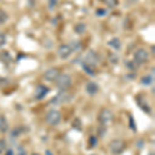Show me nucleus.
<instances>
[{"label":"nucleus","mask_w":155,"mask_h":155,"mask_svg":"<svg viewBox=\"0 0 155 155\" xmlns=\"http://www.w3.org/2000/svg\"><path fill=\"white\" fill-rule=\"evenodd\" d=\"M5 155H14V151H12V149H8V150H7V151H6Z\"/></svg>","instance_id":"bb28decb"},{"label":"nucleus","mask_w":155,"mask_h":155,"mask_svg":"<svg viewBox=\"0 0 155 155\" xmlns=\"http://www.w3.org/2000/svg\"><path fill=\"white\" fill-rule=\"evenodd\" d=\"M86 91L90 95H94V94H96L97 91H98V85L96 83H94V82H89V83L86 85Z\"/></svg>","instance_id":"9b49d317"},{"label":"nucleus","mask_w":155,"mask_h":155,"mask_svg":"<svg viewBox=\"0 0 155 155\" xmlns=\"http://www.w3.org/2000/svg\"><path fill=\"white\" fill-rule=\"evenodd\" d=\"M149 155H154V154H153V153H151V154H149Z\"/></svg>","instance_id":"7c9ffc66"},{"label":"nucleus","mask_w":155,"mask_h":155,"mask_svg":"<svg viewBox=\"0 0 155 155\" xmlns=\"http://www.w3.org/2000/svg\"><path fill=\"white\" fill-rule=\"evenodd\" d=\"M71 99V94L67 93L65 91H60L57 96L53 99L54 104H63V102H66Z\"/></svg>","instance_id":"1a4fd4ad"},{"label":"nucleus","mask_w":155,"mask_h":155,"mask_svg":"<svg viewBox=\"0 0 155 155\" xmlns=\"http://www.w3.org/2000/svg\"><path fill=\"white\" fill-rule=\"evenodd\" d=\"M81 126H82L81 120H80L79 118H77L74 121V123H72V127H74V128H78L79 130H81Z\"/></svg>","instance_id":"6ab92c4d"},{"label":"nucleus","mask_w":155,"mask_h":155,"mask_svg":"<svg viewBox=\"0 0 155 155\" xmlns=\"http://www.w3.org/2000/svg\"><path fill=\"white\" fill-rule=\"evenodd\" d=\"M148 56L149 55L145 49H137L134 56V62H136L137 64H143L148 60Z\"/></svg>","instance_id":"7ed1b4c3"},{"label":"nucleus","mask_w":155,"mask_h":155,"mask_svg":"<svg viewBox=\"0 0 155 155\" xmlns=\"http://www.w3.org/2000/svg\"><path fill=\"white\" fill-rule=\"evenodd\" d=\"M46 154H47V155H53V154L51 153V152L49 151V150H47V151H46Z\"/></svg>","instance_id":"c85d7f7f"},{"label":"nucleus","mask_w":155,"mask_h":155,"mask_svg":"<svg viewBox=\"0 0 155 155\" xmlns=\"http://www.w3.org/2000/svg\"><path fill=\"white\" fill-rule=\"evenodd\" d=\"M18 155H26V152H25L23 149H20V151H19Z\"/></svg>","instance_id":"cd10ccee"},{"label":"nucleus","mask_w":155,"mask_h":155,"mask_svg":"<svg viewBox=\"0 0 155 155\" xmlns=\"http://www.w3.org/2000/svg\"><path fill=\"white\" fill-rule=\"evenodd\" d=\"M124 147H125V145H124V143L121 140H113L110 143V150L115 155L121 154L124 150Z\"/></svg>","instance_id":"f03ea898"},{"label":"nucleus","mask_w":155,"mask_h":155,"mask_svg":"<svg viewBox=\"0 0 155 155\" xmlns=\"http://www.w3.org/2000/svg\"><path fill=\"white\" fill-rule=\"evenodd\" d=\"M60 119H61V116H60L58 111H55V110H52L50 111L46 116V121L48 122L50 125H56L60 122Z\"/></svg>","instance_id":"20e7f679"},{"label":"nucleus","mask_w":155,"mask_h":155,"mask_svg":"<svg viewBox=\"0 0 155 155\" xmlns=\"http://www.w3.org/2000/svg\"><path fill=\"white\" fill-rule=\"evenodd\" d=\"M59 74H60V72L58 69L53 67V68H49L48 71L45 72L44 79L48 82H54V81H56V79L58 78Z\"/></svg>","instance_id":"423d86ee"},{"label":"nucleus","mask_w":155,"mask_h":155,"mask_svg":"<svg viewBox=\"0 0 155 155\" xmlns=\"http://www.w3.org/2000/svg\"><path fill=\"white\" fill-rule=\"evenodd\" d=\"M104 3L110 7H115L118 4V0H104Z\"/></svg>","instance_id":"a211bd4d"},{"label":"nucleus","mask_w":155,"mask_h":155,"mask_svg":"<svg viewBox=\"0 0 155 155\" xmlns=\"http://www.w3.org/2000/svg\"><path fill=\"white\" fill-rule=\"evenodd\" d=\"M86 61H85V63L87 64V65L89 66H95L97 64V62H98V57H97V55L94 53V52H89L88 54H87L86 56Z\"/></svg>","instance_id":"9d476101"},{"label":"nucleus","mask_w":155,"mask_h":155,"mask_svg":"<svg viewBox=\"0 0 155 155\" xmlns=\"http://www.w3.org/2000/svg\"><path fill=\"white\" fill-rule=\"evenodd\" d=\"M6 44V36L3 33H0V47H3Z\"/></svg>","instance_id":"4be33fe9"},{"label":"nucleus","mask_w":155,"mask_h":155,"mask_svg":"<svg viewBox=\"0 0 155 155\" xmlns=\"http://www.w3.org/2000/svg\"><path fill=\"white\" fill-rule=\"evenodd\" d=\"M113 118H114V115L110 110H104V111H101V113L99 114V121H101L102 124L111 123Z\"/></svg>","instance_id":"0eeeda50"},{"label":"nucleus","mask_w":155,"mask_h":155,"mask_svg":"<svg viewBox=\"0 0 155 155\" xmlns=\"http://www.w3.org/2000/svg\"><path fill=\"white\" fill-rule=\"evenodd\" d=\"M56 85L57 87L60 89H66L71 86V79L67 74H60L58 78L56 79Z\"/></svg>","instance_id":"f257e3e1"},{"label":"nucleus","mask_w":155,"mask_h":155,"mask_svg":"<svg viewBox=\"0 0 155 155\" xmlns=\"http://www.w3.org/2000/svg\"><path fill=\"white\" fill-rule=\"evenodd\" d=\"M32 155H39V154H37V153H34V154H32Z\"/></svg>","instance_id":"c756f323"},{"label":"nucleus","mask_w":155,"mask_h":155,"mask_svg":"<svg viewBox=\"0 0 155 155\" xmlns=\"http://www.w3.org/2000/svg\"><path fill=\"white\" fill-rule=\"evenodd\" d=\"M129 125H130V128L132 129V130H136V124H134V118L130 116L129 117Z\"/></svg>","instance_id":"393cba45"},{"label":"nucleus","mask_w":155,"mask_h":155,"mask_svg":"<svg viewBox=\"0 0 155 155\" xmlns=\"http://www.w3.org/2000/svg\"><path fill=\"white\" fill-rule=\"evenodd\" d=\"M49 88L45 85H38L35 89V93H34V97L35 99H42L45 96L48 94Z\"/></svg>","instance_id":"6e6552de"},{"label":"nucleus","mask_w":155,"mask_h":155,"mask_svg":"<svg viewBox=\"0 0 155 155\" xmlns=\"http://www.w3.org/2000/svg\"><path fill=\"white\" fill-rule=\"evenodd\" d=\"M0 60H1L2 62H4L5 64L11 63V62L12 61V56L9 55V53L7 51H1V52H0Z\"/></svg>","instance_id":"f8f14e48"},{"label":"nucleus","mask_w":155,"mask_h":155,"mask_svg":"<svg viewBox=\"0 0 155 155\" xmlns=\"http://www.w3.org/2000/svg\"><path fill=\"white\" fill-rule=\"evenodd\" d=\"M152 82H153V76H146V77L142 78V80H141V83L143 85H146V86L151 85Z\"/></svg>","instance_id":"2eb2a0df"},{"label":"nucleus","mask_w":155,"mask_h":155,"mask_svg":"<svg viewBox=\"0 0 155 155\" xmlns=\"http://www.w3.org/2000/svg\"><path fill=\"white\" fill-rule=\"evenodd\" d=\"M57 53H58V56L61 59H66L71 55L72 49L68 45H61L58 48V50H57Z\"/></svg>","instance_id":"39448f33"},{"label":"nucleus","mask_w":155,"mask_h":155,"mask_svg":"<svg viewBox=\"0 0 155 155\" xmlns=\"http://www.w3.org/2000/svg\"><path fill=\"white\" fill-rule=\"evenodd\" d=\"M83 67H84L85 71H86L87 72H88L89 74H94L93 71H91V67H90L89 65H87L86 63H84V64H83Z\"/></svg>","instance_id":"5701e85b"},{"label":"nucleus","mask_w":155,"mask_h":155,"mask_svg":"<svg viewBox=\"0 0 155 155\" xmlns=\"http://www.w3.org/2000/svg\"><path fill=\"white\" fill-rule=\"evenodd\" d=\"M8 19V15L6 14L4 11H0V24L5 23Z\"/></svg>","instance_id":"f3484780"},{"label":"nucleus","mask_w":155,"mask_h":155,"mask_svg":"<svg viewBox=\"0 0 155 155\" xmlns=\"http://www.w3.org/2000/svg\"><path fill=\"white\" fill-rule=\"evenodd\" d=\"M109 46H111L112 48H114L115 50H120L121 49V42L117 37H114L111 41H109Z\"/></svg>","instance_id":"4468645a"},{"label":"nucleus","mask_w":155,"mask_h":155,"mask_svg":"<svg viewBox=\"0 0 155 155\" xmlns=\"http://www.w3.org/2000/svg\"><path fill=\"white\" fill-rule=\"evenodd\" d=\"M5 148H6V142L4 140H0V154L2 152H4Z\"/></svg>","instance_id":"412c9836"},{"label":"nucleus","mask_w":155,"mask_h":155,"mask_svg":"<svg viewBox=\"0 0 155 155\" xmlns=\"http://www.w3.org/2000/svg\"><path fill=\"white\" fill-rule=\"evenodd\" d=\"M96 15L97 16H104V15H107V11L104 8H99L96 11Z\"/></svg>","instance_id":"a878e982"},{"label":"nucleus","mask_w":155,"mask_h":155,"mask_svg":"<svg viewBox=\"0 0 155 155\" xmlns=\"http://www.w3.org/2000/svg\"><path fill=\"white\" fill-rule=\"evenodd\" d=\"M85 29H86V25L83 24V23H80L78 24L76 27H74V31L77 32V33H83L85 31Z\"/></svg>","instance_id":"dca6fc26"},{"label":"nucleus","mask_w":155,"mask_h":155,"mask_svg":"<svg viewBox=\"0 0 155 155\" xmlns=\"http://www.w3.org/2000/svg\"><path fill=\"white\" fill-rule=\"evenodd\" d=\"M57 4V0H49V8L53 9Z\"/></svg>","instance_id":"b1692460"},{"label":"nucleus","mask_w":155,"mask_h":155,"mask_svg":"<svg viewBox=\"0 0 155 155\" xmlns=\"http://www.w3.org/2000/svg\"><path fill=\"white\" fill-rule=\"evenodd\" d=\"M89 144L91 147H95L97 144V137L95 136H91L89 139Z\"/></svg>","instance_id":"aec40b11"},{"label":"nucleus","mask_w":155,"mask_h":155,"mask_svg":"<svg viewBox=\"0 0 155 155\" xmlns=\"http://www.w3.org/2000/svg\"><path fill=\"white\" fill-rule=\"evenodd\" d=\"M8 130V122L5 119V117L0 116V131L5 132Z\"/></svg>","instance_id":"ddd939ff"}]
</instances>
